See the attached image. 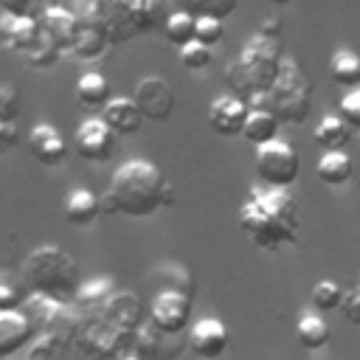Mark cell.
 I'll return each mask as SVG.
<instances>
[{"label":"cell","mask_w":360,"mask_h":360,"mask_svg":"<svg viewBox=\"0 0 360 360\" xmlns=\"http://www.w3.org/2000/svg\"><path fill=\"white\" fill-rule=\"evenodd\" d=\"M340 312H343V318H346L349 323L360 326V287H357V290H349V292L343 295Z\"/></svg>","instance_id":"cell-37"},{"label":"cell","mask_w":360,"mask_h":360,"mask_svg":"<svg viewBox=\"0 0 360 360\" xmlns=\"http://www.w3.org/2000/svg\"><path fill=\"white\" fill-rule=\"evenodd\" d=\"M315 107V90L301 65L290 56H284L278 79L264 96H256L248 110H264L270 112L278 124H304Z\"/></svg>","instance_id":"cell-5"},{"label":"cell","mask_w":360,"mask_h":360,"mask_svg":"<svg viewBox=\"0 0 360 360\" xmlns=\"http://www.w3.org/2000/svg\"><path fill=\"white\" fill-rule=\"evenodd\" d=\"M132 14H135V22H138V31L143 34V31H152L158 22L163 25L166 17L172 14V8L166 3L149 0V3H132Z\"/></svg>","instance_id":"cell-30"},{"label":"cell","mask_w":360,"mask_h":360,"mask_svg":"<svg viewBox=\"0 0 360 360\" xmlns=\"http://www.w3.org/2000/svg\"><path fill=\"white\" fill-rule=\"evenodd\" d=\"M20 278L31 295H42L56 304L76 301L79 292V264L59 245H42L31 250L20 264Z\"/></svg>","instance_id":"cell-3"},{"label":"cell","mask_w":360,"mask_h":360,"mask_svg":"<svg viewBox=\"0 0 360 360\" xmlns=\"http://www.w3.org/2000/svg\"><path fill=\"white\" fill-rule=\"evenodd\" d=\"M149 321L160 335H180L191 321V295L160 290L149 304Z\"/></svg>","instance_id":"cell-7"},{"label":"cell","mask_w":360,"mask_h":360,"mask_svg":"<svg viewBox=\"0 0 360 360\" xmlns=\"http://www.w3.org/2000/svg\"><path fill=\"white\" fill-rule=\"evenodd\" d=\"M34 338V326L20 309L0 312V357H14L20 349L31 346Z\"/></svg>","instance_id":"cell-13"},{"label":"cell","mask_w":360,"mask_h":360,"mask_svg":"<svg viewBox=\"0 0 360 360\" xmlns=\"http://www.w3.org/2000/svg\"><path fill=\"white\" fill-rule=\"evenodd\" d=\"M186 340H188V349H191L194 357H200V360H217L228 349V329L217 318H202V321H197L191 326V332H188Z\"/></svg>","instance_id":"cell-10"},{"label":"cell","mask_w":360,"mask_h":360,"mask_svg":"<svg viewBox=\"0 0 360 360\" xmlns=\"http://www.w3.org/2000/svg\"><path fill=\"white\" fill-rule=\"evenodd\" d=\"M73 146H76L79 158H84L90 163H104L115 152V132L101 118H87L79 124Z\"/></svg>","instance_id":"cell-9"},{"label":"cell","mask_w":360,"mask_h":360,"mask_svg":"<svg viewBox=\"0 0 360 360\" xmlns=\"http://www.w3.org/2000/svg\"><path fill=\"white\" fill-rule=\"evenodd\" d=\"M245 121H248V104L239 101L236 96H219L211 101L208 107V124L217 135L222 138H231V135H242L245 129Z\"/></svg>","instance_id":"cell-12"},{"label":"cell","mask_w":360,"mask_h":360,"mask_svg":"<svg viewBox=\"0 0 360 360\" xmlns=\"http://www.w3.org/2000/svg\"><path fill=\"white\" fill-rule=\"evenodd\" d=\"M340 118L349 127L360 129V90H352V93H346L340 98Z\"/></svg>","instance_id":"cell-36"},{"label":"cell","mask_w":360,"mask_h":360,"mask_svg":"<svg viewBox=\"0 0 360 360\" xmlns=\"http://www.w3.org/2000/svg\"><path fill=\"white\" fill-rule=\"evenodd\" d=\"M281 62H284V53H281L278 39H264L253 34L245 42L239 59L225 73V82L233 90L231 96H236L245 104H250L256 96H264L278 79Z\"/></svg>","instance_id":"cell-4"},{"label":"cell","mask_w":360,"mask_h":360,"mask_svg":"<svg viewBox=\"0 0 360 360\" xmlns=\"http://www.w3.org/2000/svg\"><path fill=\"white\" fill-rule=\"evenodd\" d=\"M104 31L110 45H121L141 34L132 14V3H104Z\"/></svg>","instance_id":"cell-16"},{"label":"cell","mask_w":360,"mask_h":360,"mask_svg":"<svg viewBox=\"0 0 360 360\" xmlns=\"http://www.w3.org/2000/svg\"><path fill=\"white\" fill-rule=\"evenodd\" d=\"M28 149L42 166H59L68 155V143L62 141L59 129L51 124H37L28 135Z\"/></svg>","instance_id":"cell-15"},{"label":"cell","mask_w":360,"mask_h":360,"mask_svg":"<svg viewBox=\"0 0 360 360\" xmlns=\"http://www.w3.org/2000/svg\"><path fill=\"white\" fill-rule=\"evenodd\" d=\"M298 174H301V158L290 143L273 141L256 149V177L264 183V188L287 191L290 186H295Z\"/></svg>","instance_id":"cell-6"},{"label":"cell","mask_w":360,"mask_h":360,"mask_svg":"<svg viewBox=\"0 0 360 360\" xmlns=\"http://www.w3.org/2000/svg\"><path fill=\"white\" fill-rule=\"evenodd\" d=\"M211 59H214L211 48H205V45H200V42H191V45L180 48V62H183V68H188V70H205V68L211 65Z\"/></svg>","instance_id":"cell-33"},{"label":"cell","mask_w":360,"mask_h":360,"mask_svg":"<svg viewBox=\"0 0 360 360\" xmlns=\"http://www.w3.org/2000/svg\"><path fill=\"white\" fill-rule=\"evenodd\" d=\"M329 79L340 87H360V56L354 51H335L329 59Z\"/></svg>","instance_id":"cell-22"},{"label":"cell","mask_w":360,"mask_h":360,"mask_svg":"<svg viewBox=\"0 0 360 360\" xmlns=\"http://www.w3.org/2000/svg\"><path fill=\"white\" fill-rule=\"evenodd\" d=\"M115 135H135L143 124L141 110L135 107L132 98H110V104L104 107V118H101Z\"/></svg>","instance_id":"cell-17"},{"label":"cell","mask_w":360,"mask_h":360,"mask_svg":"<svg viewBox=\"0 0 360 360\" xmlns=\"http://www.w3.org/2000/svg\"><path fill=\"white\" fill-rule=\"evenodd\" d=\"M110 298H112V281H110V278L87 281V284H82L79 292H76V304H79L82 309H98V312H101V307H104Z\"/></svg>","instance_id":"cell-29"},{"label":"cell","mask_w":360,"mask_h":360,"mask_svg":"<svg viewBox=\"0 0 360 360\" xmlns=\"http://www.w3.org/2000/svg\"><path fill=\"white\" fill-rule=\"evenodd\" d=\"M278 121L264 112V110H248V121H245V129H242V138L248 143H253L256 149L264 146V143H273L278 141Z\"/></svg>","instance_id":"cell-19"},{"label":"cell","mask_w":360,"mask_h":360,"mask_svg":"<svg viewBox=\"0 0 360 360\" xmlns=\"http://www.w3.org/2000/svg\"><path fill=\"white\" fill-rule=\"evenodd\" d=\"M101 318L118 332L135 335L143 326V304L135 292H112V298L101 307Z\"/></svg>","instance_id":"cell-11"},{"label":"cell","mask_w":360,"mask_h":360,"mask_svg":"<svg viewBox=\"0 0 360 360\" xmlns=\"http://www.w3.org/2000/svg\"><path fill=\"white\" fill-rule=\"evenodd\" d=\"M28 301V290L20 278V273L0 270V312H17Z\"/></svg>","instance_id":"cell-27"},{"label":"cell","mask_w":360,"mask_h":360,"mask_svg":"<svg viewBox=\"0 0 360 360\" xmlns=\"http://www.w3.org/2000/svg\"><path fill=\"white\" fill-rule=\"evenodd\" d=\"M239 228L264 250H278L281 245H298L301 214L290 191H276L253 186L239 208Z\"/></svg>","instance_id":"cell-1"},{"label":"cell","mask_w":360,"mask_h":360,"mask_svg":"<svg viewBox=\"0 0 360 360\" xmlns=\"http://www.w3.org/2000/svg\"><path fill=\"white\" fill-rule=\"evenodd\" d=\"M39 28H42L62 51H70L73 39H76V31H79V20H76L73 8H65V6H45V8H42V17H39Z\"/></svg>","instance_id":"cell-14"},{"label":"cell","mask_w":360,"mask_h":360,"mask_svg":"<svg viewBox=\"0 0 360 360\" xmlns=\"http://www.w3.org/2000/svg\"><path fill=\"white\" fill-rule=\"evenodd\" d=\"M163 34H166V39L172 45L186 48V45L197 42V20L191 14H186V11H180V8H172V14L163 22Z\"/></svg>","instance_id":"cell-24"},{"label":"cell","mask_w":360,"mask_h":360,"mask_svg":"<svg viewBox=\"0 0 360 360\" xmlns=\"http://www.w3.org/2000/svg\"><path fill=\"white\" fill-rule=\"evenodd\" d=\"M132 101H135V107L141 110L143 121H155V124L169 121L172 112H174V104H177L172 84H169L166 79H160V76H143V79L135 84Z\"/></svg>","instance_id":"cell-8"},{"label":"cell","mask_w":360,"mask_h":360,"mask_svg":"<svg viewBox=\"0 0 360 360\" xmlns=\"http://www.w3.org/2000/svg\"><path fill=\"white\" fill-rule=\"evenodd\" d=\"M256 34L264 37V39H278V34H281V20H278V17H267V20H262V25H259Z\"/></svg>","instance_id":"cell-39"},{"label":"cell","mask_w":360,"mask_h":360,"mask_svg":"<svg viewBox=\"0 0 360 360\" xmlns=\"http://www.w3.org/2000/svg\"><path fill=\"white\" fill-rule=\"evenodd\" d=\"M343 295H346V290H343L340 284H335V281H318V284L312 287V304H315L318 309H323V312L340 309Z\"/></svg>","instance_id":"cell-31"},{"label":"cell","mask_w":360,"mask_h":360,"mask_svg":"<svg viewBox=\"0 0 360 360\" xmlns=\"http://www.w3.org/2000/svg\"><path fill=\"white\" fill-rule=\"evenodd\" d=\"M295 338H298V343L304 349L318 352V349H323L329 343V326L318 315H301L298 323H295Z\"/></svg>","instance_id":"cell-26"},{"label":"cell","mask_w":360,"mask_h":360,"mask_svg":"<svg viewBox=\"0 0 360 360\" xmlns=\"http://www.w3.org/2000/svg\"><path fill=\"white\" fill-rule=\"evenodd\" d=\"M312 138H315V143H318L321 149H326V152H343V146L349 143L352 132H349V124H346L343 118H338V115H323V118L318 121Z\"/></svg>","instance_id":"cell-20"},{"label":"cell","mask_w":360,"mask_h":360,"mask_svg":"<svg viewBox=\"0 0 360 360\" xmlns=\"http://www.w3.org/2000/svg\"><path fill=\"white\" fill-rule=\"evenodd\" d=\"M101 214V200L87 188H73L65 197V217L70 225H90Z\"/></svg>","instance_id":"cell-18"},{"label":"cell","mask_w":360,"mask_h":360,"mask_svg":"<svg viewBox=\"0 0 360 360\" xmlns=\"http://www.w3.org/2000/svg\"><path fill=\"white\" fill-rule=\"evenodd\" d=\"M163 205H174V188L155 163L141 158L121 163L101 197V211L127 217H152Z\"/></svg>","instance_id":"cell-2"},{"label":"cell","mask_w":360,"mask_h":360,"mask_svg":"<svg viewBox=\"0 0 360 360\" xmlns=\"http://www.w3.org/2000/svg\"><path fill=\"white\" fill-rule=\"evenodd\" d=\"M20 112V93L14 84H0V121L3 124H14Z\"/></svg>","instance_id":"cell-34"},{"label":"cell","mask_w":360,"mask_h":360,"mask_svg":"<svg viewBox=\"0 0 360 360\" xmlns=\"http://www.w3.org/2000/svg\"><path fill=\"white\" fill-rule=\"evenodd\" d=\"M76 96H79V101L84 104V107H107L110 104V82L101 76V73H96V70H90V73H84L79 82H76Z\"/></svg>","instance_id":"cell-23"},{"label":"cell","mask_w":360,"mask_h":360,"mask_svg":"<svg viewBox=\"0 0 360 360\" xmlns=\"http://www.w3.org/2000/svg\"><path fill=\"white\" fill-rule=\"evenodd\" d=\"M177 8L191 14L194 20H219V22H225V17L236 11V3L233 0H194V3H180Z\"/></svg>","instance_id":"cell-28"},{"label":"cell","mask_w":360,"mask_h":360,"mask_svg":"<svg viewBox=\"0 0 360 360\" xmlns=\"http://www.w3.org/2000/svg\"><path fill=\"white\" fill-rule=\"evenodd\" d=\"M17 141H20V129H17V124H3V121H0V152L14 149Z\"/></svg>","instance_id":"cell-38"},{"label":"cell","mask_w":360,"mask_h":360,"mask_svg":"<svg viewBox=\"0 0 360 360\" xmlns=\"http://www.w3.org/2000/svg\"><path fill=\"white\" fill-rule=\"evenodd\" d=\"M62 53H65V51H62V48H59V45H56L45 31H42L39 42L34 45V51H31L25 59H28L34 68H51V65H56V62H59V56H62Z\"/></svg>","instance_id":"cell-32"},{"label":"cell","mask_w":360,"mask_h":360,"mask_svg":"<svg viewBox=\"0 0 360 360\" xmlns=\"http://www.w3.org/2000/svg\"><path fill=\"white\" fill-rule=\"evenodd\" d=\"M352 177V158L346 152H323L318 160V180L326 186H343Z\"/></svg>","instance_id":"cell-25"},{"label":"cell","mask_w":360,"mask_h":360,"mask_svg":"<svg viewBox=\"0 0 360 360\" xmlns=\"http://www.w3.org/2000/svg\"><path fill=\"white\" fill-rule=\"evenodd\" d=\"M25 360H82L76 346L70 340H59V338H48L39 335L31 340Z\"/></svg>","instance_id":"cell-21"},{"label":"cell","mask_w":360,"mask_h":360,"mask_svg":"<svg viewBox=\"0 0 360 360\" xmlns=\"http://www.w3.org/2000/svg\"><path fill=\"white\" fill-rule=\"evenodd\" d=\"M225 37V25L219 20H197V42L211 48L217 42H222Z\"/></svg>","instance_id":"cell-35"}]
</instances>
